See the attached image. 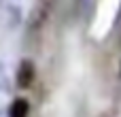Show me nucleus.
Returning a JSON list of instances; mask_svg holds the SVG:
<instances>
[{
  "label": "nucleus",
  "mask_w": 121,
  "mask_h": 117,
  "mask_svg": "<svg viewBox=\"0 0 121 117\" xmlns=\"http://www.w3.org/2000/svg\"><path fill=\"white\" fill-rule=\"evenodd\" d=\"M34 77H36V66L32 60H21L19 66H17V72H15V83L17 87L21 90H28L32 83H34Z\"/></svg>",
  "instance_id": "1"
},
{
  "label": "nucleus",
  "mask_w": 121,
  "mask_h": 117,
  "mask_svg": "<svg viewBox=\"0 0 121 117\" xmlns=\"http://www.w3.org/2000/svg\"><path fill=\"white\" fill-rule=\"evenodd\" d=\"M30 115V102L26 98H15L9 107V117H28Z\"/></svg>",
  "instance_id": "2"
},
{
  "label": "nucleus",
  "mask_w": 121,
  "mask_h": 117,
  "mask_svg": "<svg viewBox=\"0 0 121 117\" xmlns=\"http://www.w3.org/2000/svg\"><path fill=\"white\" fill-rule=\"evenodd\" d=\"M19 23V9H9V26H17Z\"/></svg>",
  "instance_id": "3"
},
{
  "label": "nucleus",
  "mask_w": 121,
  "mask_h": 117,
  "mask_svg": "<svg viewBox=\"0 0 121 117\" xmlns=\"http://www.w3.org/2000/svg\"><path fill=\"white\" fill-rule=\"evenodd\" d=\"M94 2H96V0H77V4H79V11H81V13H87V9H91V6H94Z\"/></svg>",
  "instance_id": "4"
},
{
  "label": "nucleus",
  "mask_w": 121,
  "mask_h": 117,
  "mask_svg": "<svg viewBox=\"0 0 121 117\" xmlns=\"http://www.w3.org/2000/svg\"><path fill=\"white\" fill-rule=\"evenodd\" d=\"M0 4H2V0H0Z\"/></svg>",
  "instance_id": "5"
}]
</instances>
